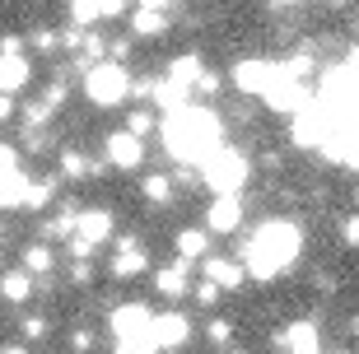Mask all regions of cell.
<instances>
[{"mask_svg":"<svg viewBox=\"0 0 359 354\" xmlns=\"http://www.w3.org/2000/svg\"><path fill=\"white\" fill-rule=\"evenodd\" d=\"M304 247V233H299V224H285V219H271L262 224L252 238H248V247H243V271L257 280H276L285 266L299 257Z\"/></svg>","mask_w":359,"mask_h":354,"instance_id":"cell-1","label":"cell"},{"mask_svg":"<svg viewBox=\"0 0 359 354\" xmlns=\"http://www.w3.org/2000/svg\"><path fill=\"white\" fill-rule=\"evenodd\" d=\"M163 144L182 163H205L210 154H219V121L210 107H182L163 121Z\"/></svg>","mask_w":359,"mask_h":354,"instance_id":"cell-2","label":"cell"},{"mask_svg":"<svg viewBox=\"0 0 359 354\" xmlns=\"http://www.w3.org/2000/svg\"><path fill=\"white\" fill-rule=\"evenodd\" d=\"M84 93H89V103H98V107H117V103H126V93H131V75H126L117 61H98V66L84 70Z\"/></svg>","mask_w":359,"mask_h":354,"instance_id":"cell-3","label":"cell"},{"mask_svg":"<svg viewBox=\"0 0 359 354\" xmlns=\"http://www.w3.org/2000/svg\"><path fill=\"white\" fill-rule=\"evenodd\" d=\"M201 172H205V182H210L219 196H238V186L252 177V168H248V158H243L238 149H219V154H210L205 163H201Z\"/></svg>","mask_w":359,"mask_h":354,"instance_id":"cell-4","label":"cell"},{"mask_svg":"<svg viewBox=\"0 0 359 354\" xmlns=\"http://www.w3.org/2000/svg\"><path fill=\"white\" fill-rule=\"evenodd\" d=\"M149 327H154V317H149V308H140V303H121L117 313H112L117 341H140V336H149Z\"/></svg>","mask_w":359,"mask_h":354,"instance_id":"cell-5","label":"cell"},{"mask_svg":"<svg viewBox=\"0 0 359 354\" xmlns=\"http://www.w3.org/2000/svg\"><path fill=\"white\" fill-rule=\"evenodd\" d=\"M149 336H154V345H159V350H173V345H182L187 336H191V322H187L182 313H163V317H154Z\"/></svg>","mask_w":359,"mask_h":354,"instance_id":"cell-6","label":"cell"},{"mask_svg":"<svg viewBox=\"0 0 359 354\" xmlns=\"http://www.w3.org/2000/svg\"><path fill=\"white\" fill-rule=\"evenodd\" d=\"M271 79H276V66H271V61H238V66H233V84L248 89V93H266Z\"/></svg>","mask_w":359,"mask_h":354,"instance_id":"cell-7","label":"cell"},{"mask_svg":"<svg viewBox=\"0 0 359 354\" xmlns=\"http://www.w3.org/2000/svg\"><path fill=\"white\" fill-rule=\"evenodd\" d=\"M107 158L117 163V168H140V158H145V144L135 140V135H126V131H117V135H107Z\"/></svg>","mask_w":359,"mask_h":354,"instance_id":"cell-8","label":"cell"},{"mask_svg":"<svg viewBox=\"0 0 359 354\" xmlns=\"http://www.w3.org/2000/svg\"><path fill=\"white\" fill-rule=\"evenodd\" d=\"M238 219H243L238 196H219L210 205V215H205V233H233V229H238Z\"/></svg>","mask_w":359,"mask_h":354,"instance_id":"cell-9","label":"cell"},{"mask_svg":"<svg viewBox=\"0 0 359 354\" xmlns=\"http://www.w3.org/2000/svg\"><path fill=\"white\" fill-rule=\"evenodd\" d=\"M80 238L89 243V247H98V243H107L112 238V210H80Z\"/></svg>","mask_w":359,"mask_h":354,"instance_id":"cell-10","label":"cell"},{"mask_svg":"<svg viewBox=\"0 0 359 354\" xmlns=\"http://www.w3.org/2000/svg\"><path fill=\"white\" fill-rule=\"evenodd\" d=\"M243 275H248V271H243L238 261H224V257H210V261H205V285H215L219 294H224V289H238Z\"/></svg>","mask_w":359,"mask_h":354,"instance_id":"cell-11","label":"cell"},{"mask_svg":"<svg viewBox=\"0 0 359 354\" xmlns=\"http://www.w3.org/2000/svg\"><path fill=\"white\" fill-rule=\"evenodd\" d=\"M285 350L290 354H322V341H318V327L313 322H294V327H285Z\"/></svg>","mask_w":359,"mask_h":354,"instance_id":"cell-12","label":"cell"},{"mask_svg":"<svg viewBox=\"0 0 359 354\" xmlns=\"http://www.w3.org/2000/svg\"><path fill=\"white\" fill-rule=\"evenodd\" d=\"M131 28L145 33V38H159L163 28H168V5H135L131 10Z\"/></svg>","mask_w":359,"mask_h":354,"instance_id":"cell-13","label":"cell"},{"mask_svg":"<svg viewBox=\"0 0 359 354\" xmlns=\"http://www.w3.org/2000/svg\"><path fill=\"white\" fill-rule=\"evenodd\" d=\"M112 271H117L121 280L135 275V271H145V247H140L135 238H117V261H112Z\"/></svg>","mask_w":359,"mask_h":354,"instance_id":"cell-14","label":"cell"},{"mask_svg":"<svg viewBox=\"0 0 359 354\" xmlns=\"http://www.w3.org/2000/svg\"><path fill=\"white\" fill-rule=\"evenodd\" d=\"M201 75H205V70H201V56H191V52L177 56L173 66H168V84H177V89H187V93L196 89V79H201Z\"/></svg>","mask_w":359,"mask_h":354,"instance_id":"cell-15","label":"cell"},{"mask_svg":"<svg viewBox=\"0 0 359 354\" xmlns=\"http://www.w3.org/2000/svg\"><path fill=\"white\" fill-rule=\"evenodd\" d=\"M28 84V61L24 56H0V93L10 98L14 89H24Z\"/></svg>","mask_w":359,"mask_h":354,"instance_id":"cell-16","label":"cell"},{"mask_svg":"<svg viewBox=\"0 0 359 354\" xmlns=\"http://www.w3.org/2000/svg\"><path fill=\"white\" fill-rule=\"evenodd\" d=\"M28 182H33V177H24V172H5V177H0V205H5V210L24 205L28 200Z\"/></svg>","mask_w":359,"mask_h":354,"instance_id":"cell-17","label":"cell"},{"mask_svg":"<svg viewBox=\"0 0 359 354\" xmlns=\"http://www.w3.org/2000/svg\"><path fill=\"white\" fill-rule=\"evenodd\" d=\"M117 14H126V5H117V0H103V5H70V19H75V24H98V19H117Z\"/></svg>","mask_w":359,"mask_h":354,"instance_id":"cell-18","label":"cell"},{"mask_svg":"<svg viewBox=\"0 0 359 354\" xmlns=\"http://www.w3.org/2000/svg\"><path fill=\"white\" fill-rule=\"evenodd\" d=\"M154 285H159V294H163V299H182V294H187V261L163 266Z\"/></svg>","mask_w":359,"mask_h":354,"instance_id":"cell-19","label":"cell"},{"mask_svg":"<svg viewBox=\"0 0 359 354\" xmlns=\"http://www.w3.org/2000/svg\"><path fill=\"white\" fill-rule=\"evenodd\" d=\"M177 252H182V261L205 257V252H210V233H205V229H187V233H177Z\"/></svg>","mask_w":359,"mask_h":354,"instance_id":"cell-20","label":"cell"},{"mask_svg":"<svg viewBox=\"0 0 359 354\" xmlns=\"http://www.w3.org/2000/svg\"><path fill=\"white\" fill-rule=\"evenodd\" d=\"M0 294H5L10 303H24L28 294H33V275H28L24 266H19V271H10V275L0 280Z\"/></svg>","mask_w":359,"mask_h":354,"instance_id":"cell-21","label":"cell"},{"mask_svg":"<svg viewBox=\"0 0 359 354\" xmlns=\"http://www.w3.org/2000/svg\"><path fill=\"white\" fill-rule=\"evenodd\" d=\"M145 196L154 200V205H168V200H173V177H163V172H149V177H145Z\"/></svg>","mask_w":359,"mask_h":354,"instance_id":"cell-22","label":"cell"},{"mask_svg":"<svg viewBox=\"0 0 359 354\" xmlns=\"http://www.w3.org/2000/svg\"><path fill=\"white\" fill-rule=\"evenodd\" d=\"M24 271H28V275H42V271H52V247L33 243V247L24 252Z\"/></svg>","mask_w":359,"mask_h":354,"instance_id":"cell-23","label":"cell"},{"mask_svg":"<svg viewBox=\"0 0 359 354\" xmlns=\"http://www.w3.org/2000/svg\"><path fill=\"white\" fill-rule=\"evenodd\" d=\"M61 172H66L70 182H84V177L93 172V163L84 154H70V149H66V154H61Z\"/></svg>","mask_w":359,"mask_h":354,"instance_id":"cell-24","label":"cell"},{"mask_svg":"<svg viewBox=\"0 0 359 354\" xmlns=\"http://www.w3.org/2000/svg\"><path fill=\"white\" fill-rule=\"evenodd\" d=\"M47 200H52V182H47V177H33V182H28L24 210H47Z\"/></svg>","mask_w":359,"mask_h":354,"instance_id":"cell-25","label":"cell"},{"mask_svg":"<svg viewBox=\"0 0 359 354\" xmlns=\"http://www.w3.org/2000/svg\"><path fill=\"white\" fill-rule=\"evenodd\" d=\"M149 131H154V117H149V112H131V117H126V135L140 140V135H149Z\"/></svg>","mask_w":359,"mask_h":354,"instance_id":"cell-26","label":"cell"},{"mask_svg":"<svg viewBox=\"0 0 359 354\" xmlns=\"http://www.w3.org/2000/svg\"><path fill=\"white\" fill-rule=\"evenodd\" d=\"M154 336H140V341H117V354H154Z\"/></svg>","mask_w":359,"mask_h":354,"instance_id":"cell-27","label":"cell"},{"mask_svg":"<svg viewBox=\"0 0 359 354\" xmlns=\"http://www.w3.org/2000/svg\"><path fill=\"white\" fill-rule=\"evenodd\" d=\"M205 331H210V341H215V345H224L229 336H233V322H224V317H215V322H210Z\"/></svg>","mask_w":359,"mask_h":354,"instance_id":"cell-28","label":"cell"},{"mask_svg":"<svg viewBox=\"0 0 359 354\" xmlns=\"http://www.w3.org/2000/svg\"><path fill=\"white\" fill-rule=\"evenodd\" d=\"M24 336L28 341H42L47 336V317H24Z\"/></svg>","mask_w":359,"mask_h":354,"instance_id":"cell-29","label":"cell"},{"mask_svg":"<svg viewBox=\"0 0 359 354\" xmlns=\"http://www.w3.org/2000/svg\"><path fill=\"white\" fill-rule=\"evenodd\" d=\"M5 172H19V154H14L10 144H0V177Z\"/></svg>","mask_w":359,"mask_h":354,"instance_id":"cell-30","label":"cell"},{"mask_svg":"<svg viewBox=\"0 0 359 354\" xmlns=\"http://www.w3.org/2000/svg\"><path fill=\"white\" fill-rule=\"evenodd\" d=\"M70 257H80V261H89V257H93V247H89V243H84L80 233L70 238Z\"/></svg>","mask_w":359,"mask_h":354,"instance_id":"cell-31","label":"cell"},{"mask_svg":"<svg viewBox=\"0 0 359 354\" xmlns=\"http://www.w3.org/2000/svg\"><path fill=\"white\" fill-rule=\"evenodd\" d=\"M341 233H346V243H350V247H359V215H350Z\"/></svg>","mask_w":359,"mask_h":354,"instance_id":"cell-32","label":"cell"},{"mask_svg":"<svg viewBox=\"0 0 359 354\" xmlns=\"http://www.w3.org/2000/svg\"><path fill=\"white\" fill-rule=\"evenodd\" d=\"M219 89V75H210V70H205V75L196 79V93H215Z\"/></svg>","mask_w":359,"mask_h":354,"instance_id":"cell-33","label":"cell"},{"mask_svg":"<svg viewBox=\"0 0 359 354\" xmlns=\"http://www.w3.org/2000/svg\"><path fill=\"white\" fill-rule=\"evenodd\" d=\"M33 42H38L42 52H52V47H56V33H47V28H38V33H33Z\"/></svg>","mask_w":359,"mask_h":354,"instance_id":"cell-34","label":"cell"},{"mask_svg":"<svg viewBox=\"0 0 359 354\" xmlns=\"http://www.w3.org/2000/svg\"><path fill=\"white\" fill-rule=\"evenodd\" d=\"M196 299H201V303H205V308H210V303H215V299H219V289H215V285H201V289H196Z\"/></svg>","mask_w":359,"mask_h":354,"instance_id":"cell-35","label":"cell"},{"mask_svg":"<svg viewBox=\"0 0 359 354\" xmlns=\"http://www.w3.org/2000/svg\"><path fill=\"white\" fill-rule=\"evenodd\" d=\"M89 345H93V336H89V331H75V350L84 354V350H89Z\"/></svg>","mask_w":359,"mask_h":354,"instance_id":"cell-36","label":"cell"},{"mask_svg":"<svg viewBox=\"0 0 359 354\" xmlns=\"http://www.w3.org/2000/svg\"><path fill=\"white\" fill-rule=\"evenodd\" d=\"M10 112H14V103H10V98H5V93H0V121L10 117Z\"/></svg>","mask_w":359,"mask_h":354,"instance_id":"cell-37","label":"cell"},{"mask_svg":"<svg viewBox=\"0 0 359 354\" xmlns=\"http://www.w3.org/2000/svg\"><path fill=\"white\" fill-rule=\"evenodd\" d=\"M0 354H28V350H24V345H5Z\"/></svg>","mask_w":359,"mask_h":354,"instance_id":"cell-38","label":"cell"},{"mask_svg":"<svg viewBox=\"0 0 359 354\" xmlns=\"http://www.w3.org/2000/svg\"><path fill=\"white\" fill-rule=\"evenodd\" d=\"M350 327H355V336H359V317H355V322H350Z\"/></svg>","mask_w":359,"mask_h":354,"instance_id":"cell-39","label":"cell"}]
</instances>
